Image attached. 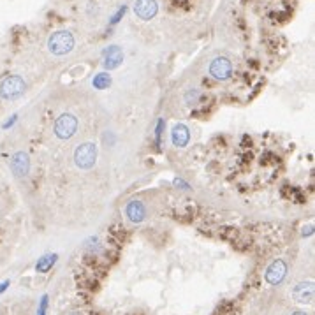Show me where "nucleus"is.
I'll return each instance as SVG.
<instances>
[{"label":"nucleus","instance_id":"1","mask_svg":"<svg viewBox=\"0 0 315 315\" xmlns=\"http://www.w3.org/2000/svg\"><path fill=\"white\" fill-rule=\"evenodd\" d=\"M74 46H76V39L69 30H57L46 41V48L53 57H66L72 51Z\"/></svg>","mask_w":315,"mask_h":315},{"label":"nucleus","instance_id":"2","mask_svg":"<svg viewBox=\"0 0 315 315\" xmlns=\"http://www.w3.org/2000/svg\"><path fill=\"white\" fill-rule=\"evenodd\" d=\"M27 88H29V85H27L23 76L11 74V76H7V78L0 81V101H4V103L18 101V99L25 95Z\"/></svg>","mask_w":315,"mask_h":315},{"label":"nucleus","instance_id":"3","mask_svg":"<svg viewBox=\"0 0 315 315\" xmlns=\"http://www.w3.org/2000/svg\"><path fill=\"white\" fill-rule=\"evenodd\" d=\"M97 157H99V150L97 144L92 143V141H86V143H81L76 146L74 150V164L78 166L83 171H88L97 164Z\"/></svg>","mask_w":315,"mask_h":315},{"label":"nucleus","instance_id":"4","mask_svg":"<svg viewBox=\"0 0 315 315\" xmlns=\"http://www.w3.org/2000/svg\"><path fill=\"white\" fill-rule=\"evenodd\" d=\"M78 125H79L78 118H76L72 113H64V115H60L57 120H55L53 132L58 140L66 141V140H70V138L76 134Z\"/></svg>","mask_w":315,"mask_h":315},{"label":"nucleus","instance_id":"5","mask_svg":"<svg viewBox=\"0 0 315 315\" xmlns=\"http://www.w3.org/2000/svg\"><path fill=\"white\" fill-rule=\"evenodd\" d=\"M210 74H211V78L218 79V81H227L231 79L234 72V67H233V62L229 60L227 57H215L210 64Z\"/></svg>","mask_w":315,"mask_h":315},{"label":"nucleus","instance_id":"6","mask_svg":"<svg viewBox=\"0 0 315 315\" xmlns=\"http://www.w3.org/2000/svg\"><path fill=\"white\" fill-rule=\"evenodd\" d=\"M132 11L140 20L150 21L159 14V2L157 0H136Z\"/></svg>","mask_w":315,"mask_h":315},{"label":"nucleus","instance_id":"7","mask_svg":"<svg viewBox=\"0 0 315 315\" xmlns=\"http://www.w3.org/2000/svg\"><path fill=\"white\" fill-rule=\"evenodd\" d=\"M285 277H287V262L283 259L273 261L268 266L266 273H264V279H266V282L270 285H279V283H282L285 280Z\"/></svg>","mask_w":315,"mask_h":315},{"label":"nucleus","instance_id":"8","mask_svg":"<svg viewBox=\"0 0 315 315\" xmlns=\"http://www.w3.org/2000/svg\"><path fill=\"white\" fill-rule=\"evenodd\" d=\"M9 168H11L12 175L16 178H27L30 173V157L27 152H16L11 157V162H9Z\"/></svg>","mask_w":315,"mask_h":315},{"label":"nucleus","instance_id":"9","mask_svg":"<svg viewBox=\"0 0 315 315\" xmlns=\"http://www.w3.org/2000/svg\"><path fill=\"white\" fill-rule=\"evenodd\" d=\"M122 62H123V51L120 46L111 44L103 51V66L106 70L118 69L122 66Z\"/></svg>","mask_w":315,"mask_h":315},{"label":"nucleus","instance_id":"10","mask_svg":"<svg viewBox=\"0 0 315 315\" xmlns=\"http://www.w3.org/2000/svg\"><path fill=\"white\" fill-rule=\"evenodd\" d=\"M146 206L141 201H131L125 206V217L131 224H141L146 218Z\"/></svg>","mask_w":315,"mask_h":315},{"label":"nucleus","instance_id":"11","mask_svg":"<svg viewBox=\"0 0 315 315\" xmlns=\"http://www.w3.org/2000/svg\"><path fill=\"white\" fill-rule=\"evenodd\" d=\"M291 294L298 303H312V299H314V282H299L296 287H292Z\"/></svg>","mask_w":315,"mask_h":315},{"label":"nucleus","instance_id":"12","mask_svg":"<svg viewBox=\"0 0 315 315\" xmlns=\"http://www.w3.org/2000/svg\"><path fill=\"white\" fill-rule=\"evenodd\" d=\"M171 141L176 148H185L190 141V131L185 123H176L171 131Z\"/></svg>","mask_w":315,"mask_h":315},{"label":"nucleus","instance_id":"13","mask_svg":"<svg viewBox=\"0 0 315 315\" xmlns=\"http://www.w3.org/2000/svg\"><path fill=\"white\" fill-rule=\"evenodd\" d=\"M111 83H113V78L109 76V72H99L92 79V86L95 90H106L111 86Z\"/></svg>","mask_w":315,"mask_h":315},{"label":"nucleus","instance_id":"14","mask_svg":"<svg viewBox=\"0 0 315 315\" xmlns=\"http://www.w3.org/2000/svg\"><path fill=\"white\" fill-rule=\"evenodd\" d=\"M55 262H57V255H55V254L44 255V257H41L39 261H37L35 271H37V273H48V271L53 268Z\"/></svg>","mask_w":315,"mask_h":315},{"label":"nucleus","instance_id":"15","mask_svg":"<svg viewBox=\"0 0 315 315\" xmlns=\"http://www.w3.org/2000/svg\"><path fill=\"white\" fill-rule=\"evenodd\" d=\"M201 99V92L197 90V88H190V90L185 94V103L188 104V106H194V104L199 103Z\"/></svg>","mask_w":315,"mask_h":315},{"label":"nucleus","instance_id":"16","mask_svg":"<svg viewBox=\"0 0 315 315\" xmlns=\"http://www.w3.org/2000/svg\"><path fill=\"white\" fill-rule=\"evenodd\" d=\"M48 314V294H44L39 301V307H37V315H46Z\"/></svg>","mask_w":315,"mask_h":315},{"label":"nucleus","instance_id":"17","mask_svg":"<svg viewBox=\"0 0 315 315\" xmlns=\"http://www.w3.org/2000/svg\"><path fill=\"white\" fill-rule=\"evenodd\" d=\"M164 129H166V123H164V120H159V123H157V129H155L157 143H160V140H162V132H164Z\"/></svg>","mask_w":315,"mask_h":315},{"label":"nucleus","instance_id":"18","mask_svg":"<svg viewBox=\"0 0 315 315\" xmlns=\"http://www.w3.org/2000/svg\"><path fill=\"white\" fill-rule=\"evenodd\" d=\"M125 11H127V7H125V5H122V7H120L118 11H116V14H115V16H113V21H111V23H113V25H115V23H118V21H120V18H122L123 14H125Z\"/></svg>","mask_w":315,"mask_h":315},{"label":"nucleus","instance_id":"19","mask_svg":"<svg viewBox=\"0 0 315 315\" xmlns=\"http://www.w3.org/2000/svg\"><path fill=\"white\" fill-rule=\"evenodd\" d=\"M9 285H11V280H4V282L0 283V294H4V292L7 291Z\"/></svg>","mask_w":315,"mask_h":315},{"label":"nucleus","instance_id":"20","mask_svg":"<svg viewBox=\"0 0 315 315\" xmlns=\"http://www.w3.org/2000/svg\"><path fill=\"white\" fill-rule=\"evenodd\" d=\"M291 315H308V314H305V312H292Z\"/></svg>","mask_w":315,"mask_h":315}]
</instances>
